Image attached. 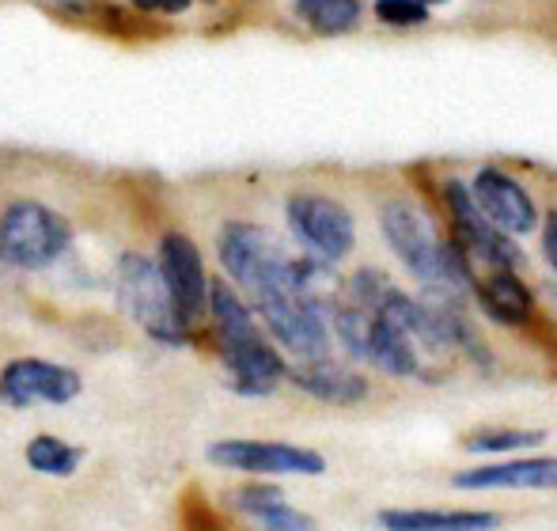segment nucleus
Segmentation results:
<instances>
[{"label": "nucleus", "instance_id": "1", "mask_svg": "<svg viewBox=\"0 0 557 531\" xmlns=\"http://www.w3.org/2000/svg\"><path fill=\"white\" fill-rule=\"evenodd\" d=\"M380 232L387 236L391 251L403 259L406 270L425 281L433 293H462L474 288V266L470 255L455 239H441L425 213L413 201L391 198L380 209Z\"/></svg>", "mask_w": 557, "mask_h": 531}, {"label": "nucleus", "instance_id": "2", "mask_svg": "<svg viewBox=\"0 0 557 531\" xmlns=\"http://www.w3.org/2000/svg\"><path fill=\"white\" fill-rule=\"evenodd\" d=\"M255 311L262 316L265 331L281 342L285 349H293L304 361H319L331 349V334H326V308H319L315 300L296 288L293 262L281 273L273 285H265L262 293L250 296Z\"/></svg>", "mask_w": 557, "mask_h": 531}, {"label": "nucleus", "instance_id": "3", "mask_svg": "<svg viewBox=\"0 0 557 531\" xmlns=\"http://www.w3.org/2000/svg\"><path fill=\"white\" fill-rule=\"evenodd\" d=\"M117 304L122 311L160 346H186L194 326L171 304V293L160 277V266L129 251L117 259Z\"/></svg>", "mask_w": 557, "mask_h": 531}, {"label": "nucleus", "instance_id": "4", "mask_svg": "<svg viewBox=\"0 0 557 531\" xmlns=\"http://www.w3.org/2000/svg\"><path fill=\"white\" fill-rule=\"evenodd\" d=\"M73 244V229L42 201H12L0 213V259L15 270H46Z\"/></svg>", "mask_w": 557, "mask_h": 531}, {"label": "nucleus", "instance_id": "5", "mask_svg": "<svg viewBox=\"0 0 557 531\" xmlns=\"http://www.w3.org/2000/svg\"><path fill=\"white\" fill-rule=\"evenodd\" d=\"M216 255H221L224 270L232 273V281L247 296L273 285V281L288 270V262H293V255L285 251V244H281L273 232H265L262 224H247V221L224 224L221 239H216Z\"/></svg>", "mask_w": 557, "mask_h": 531}, {"label": "nucleus", "instance_id": "6", "mask_svg": "<svg viewBox=\"0 0 557 531\" xmlns=\"http://www.w3.org/2000/svg\"><path fill=\"white\" fill-rule=\"evenodd\" d=\"M285 217L293 236L308 247L311 259H323L334 266L357 244L352 213L337 198H326V194H293L285 206Z\"/></svg>", "mask_w": 557, "mask_h": 531}, {"label": "nucleus", "instance_id": "7", "mask_svg": "<svg viewBox=\"0 0 557 531\" xmlns=\"http://www.w3.org/2000/svg\"><path fill=\"white\" fill-rule=\"evenodd\" d=\"M209 464L224 467V471L258 474V479H281V474L315 479V474L326 471V459L319 452L281 441H216L209 448Z\"/></svg>", "mask_w": 557, "mask_h": 531}, {"label": "nucleus", "instance_id": "8", "mask_svg": "<svg viewBox=\"0 0 557 531\" xmlns=\"http://www.w3.org/2000/svg\"><path fill=\"white\" fill-rule=\"evenodd\" d=\"M84 392V380L76 369L53 361H38V357H20V361L0 369V403L12 410H27V406H65Z\"/></svg>", "mask_w": 557, "mask_h": 531}, {"label": "nucleus", "instance_id": "9", "mask_svg": "<svg viewBox=\"0 0 557 531\" xmlns=\"http://www.w3.org/2000/svg\"><path fill=\"white\" fill-rule=\"evenodd\" d=\"M156 266H160V277L168 285L175 311L194 326L209 304V277L198 244L190 236H183V232H168L160 239V259H156Z\"/></svg>", "mask_w": 557, "mask_h": 531}, {"label": "nucleus", "instance_id": "10", "mask_svg": "<svg viewBox=\"0 0 557 531\" xmlns=\"http://www.w3.org/2000/svg\"><path fill=\"white\" fill-rule=\"evenodd\" d=\"M467 190H470V198H474L478 213L497 232H505V236H528V232H535V224H539L535 201H531V194L523 190L508 171L482 168Z\"/></svg>", "mask_w": 557, "mask_h": 531}, {"label": "nucleus", "instance_id": "11", "mask_svg": "<svg viewBox=\"0 0 557 531\" xmlns=\"http://www.w3.org/2000/svg\"><path fill=\"white\" fill-rule=\"evenodd\" d=\"M444 194H447V209H451V224L459 229V239H455V244L470 255V262L482 259V262L497 266V270H516V266L523 262V255H520V247L512 244V236L497 232L482 213H478L467 186L447 183Z\"/></svg>", "mask_w": 557, "mask_h": 531}, {"label": "nucleus", "instance_id": "12", "mask_svg": "<svg viewBox=\"0 0 557 531\" xmlns=\"http://www.w3.org/2000/svg\"><path fill=\"white\" fill-rule=\"evenodd\" d=\"M221 357H224L232 392H239L247 398L270 395L273 387L288 376L281 354L262 338V334H250V338H243V342H227V346H221Z\"/></svg>", "mask_w": 557, "mask_h": 531}, {"label": "nucleus", "instance_id": "13", "mask_svg": "<svg viewBox=\"0 0 557 531\" xmlns=\"http://www.w3.org/2000/svg\"><path fill=\"white\" fill-rule=\"evenodd\" d=\"M227 502H232L235 513L250 520V531H319L315 520L308 513L293 509L285 494L270 482H250V486L232 490Z\"/></svg>", "mask_w": 557, "mask_h": 531}, {"label": "nucleus", "instance_id": "14", "mask_svg": "<svg viewBox=\"0 0 557 531\" xmlns=\"http://www.w3.org/2000/svg\"><path fill=\"white\" fill-rule=\"evenodd\" d=\"M451 482L459 490H557V459H505L459 471Z\"/></svg>", "mask_w": 557, "mask_h": 531}, {"label": "nucleus", "instance_id": "15", "mask_svg": "<svg viewBox=\"0 0 557 531\" xmlns=\"http://www.w3.org/2000/svg\"><path fill=\"white\" fill-rule=\"evenodd\" d=\"M288 380H293L300 392H308L311 398H319V403H334V406L360 403V398L368 395L364 376H357V372L326 361V357H319V361H304V365H296V369H288Z\"/></svg>", "mask_w": 557, "mask_h": 531}, {"label": "nucleus", "instance_id": "16", "mask_svg": "<svg viewBox=\"0 0 557 531\" xmlns=\"http://www.w3.org/2000/svg\"><path fill=\"white\" fill-rule=\"evenodd\" d=\"M383 531H493L500 524L497 513L478 509H383Z\"/></svg>", "mask_w": 557, "mask_h": 531}, {"label": "nucleus", "instance_id": "17", "mask_svg": "<svg viewBox=\"0 0 557 531\" xmlns=\"http://www.w3.org/2000/svg\"><path fill=\"white\" fill-rule=\"evenodd\" d=\"M368 361L387 372V376H429L425 361H421V349L413 346L410 334L391 323L387 316L372 319V331H368Z\"/></svg>", "mask_w": 557, "mask_h": 531}, {"label": "nucleus", "instance_id": "18", "mask_svg": "<svg viewBox=\"0 0 557 531\" xmlns=\"http://www.w3.org/2000/svg\"><path fill=\"white\" fill-rule=\"evenodd\" d=\"M478 304H482V311L493 323L505 326H523L531 319V311H535V296L516 277V270H493L478 285Z\"/></svg>", "mask_w": 557, "mask_h": 531}, {"label": "nucleus", "instance_id": "19", "mask_svg": "<svg viewBox=\"0 0 557 531\" xmlns=\"http://www.w3.org/2000/svg\"><path fill=\"white\" fill-rule=\"evenodd\" d=\"M296 15L315 35H349L360 27V0H296Z\"/></svg>", "mask_w": 557, "mask_h": 531}, {"label": "nucleus", "instance_id": "20", "mask_svg": "<svg viewBox=\"0 0 557 531\" xmlns=\"http://www.w3.org/2000/svg\"><path fill=\"white\" fill-rule=\"evenodd\" d=\"M23 456H27L30 471L46 474V479H69V474H76V467H81L84 452L73 448L69 441H61V436L42 433V436H35V441L27 444V452H23Z\"/></svg>", "mask_w": 557, "mask_h": 531}, {"label": "nucleus", "instance_id": "21", "mask_svg": "<svg viewBox=\"0 0 557 531\" xmlns=\"http://www.w3.org/2000/svg\"><path fill=\"white\" fill-rule=\"evenodd\" d=\"M334 316V331L337 338H342V346L349 349L352 357H360V361H368V331H372V311L357 308L352 300H334L331 308Z\"/></svg>", "mask_w": 557, "mask_h": 531}, {"label": "nucleus", "instance_id": "22", "mask_svg": "<svg viewBox=\"0 0 557 531\" xmlns=\"http://www.w3.org/2000/svg\"><path fill=\"white\" fill-rule=\"evenodd\" d=\"M462 444L470 452H516L543 444V433L539 429H482V433H470Z\"/></svg>", "mask_w": 557, "mask_h": 531}, {"label": "nucleus", "instance_id": "23", "mask_svg": "<svg viewBox=\"0 0 557 531\" xmlns=\"http://www.w3.org/2000/svg\"><path fill=\"white\" fill-rule=\"evenodd\" d=\"M375 20L391 27H413L429 20V8L421 0H375Z\"/></svg>", "mask_w": 557, "mask_h": 531}, {"label": "nucleus", "instance_id": "24", "mask_svg": "<svg viewBox=\"0 0 557 531\" xmlns=\"http://www.w3.org/2000/svg\"><path fill=\"white\" fill-rule=\"evenodd\" d=\"M190 4L194 0H133V8H140V12H148V15H178Z\"/></svg>", "mask_w": 557, "mask_h": 531}, {"label": "nucleus", "instance_id": "25", "mask_svg": "<svg viewBox=\"0 0 557 531\" xmlns=\"http://www.w3.org/2000/svg\"><path fill=\"white\" fill-rule=\"evenodd\" d=\"M543 255H546V262L554 266V273H557V213L546 217V229H543Z\"/></svg>", "mask_w": 557, "mask_h": 531}, {"label": "nucleus", "instance_id": "26", "mask_svg": "<svg viewBox=\"0 0 557 531\" xmlns=\"http://www.w3.org/2000/svg\"><path fill=\"white\" fill-rule=\"evenodd\" d=\"M421 4H425V8H433V4H447V0H421Z\"/></svg>", "mask_w": 557, "mask_h": 531}]
</instances>
